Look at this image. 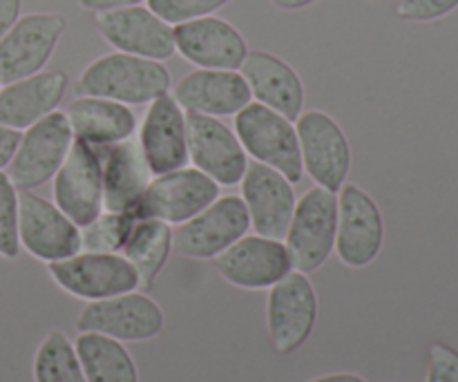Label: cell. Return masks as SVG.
<instances>
[{
  "mask_svg": "<svg viewBox=\"0 0 458 382\" xmlns=\"http://www.w3.org/2000/svg\"><path fill=\"white\" fill-rule=\"evenodd\" d=\"M34 382H88L76 356L74 343L63 331L54 329L40 340L31 365Z\"/></svg>",
  "mask_w": 458,
  "mask_h": 382,
  "instance_id": "28",
  "label": "cell"
},
{
  "mask_svg": "<svg viewBox=\"0 0 458 382\" xmlns=\"http://www.w3.org/2000/svg\"><path fill=\"white\" fill-rule=\"evenodd\" d=\"M338 228V192L313 186L298 199L284 246L293 271L313 273L325 267L335 249Z\"/></svg>",
  "mask_w": 458,
  "mask_h": 382,
  "instance_id": "3",
  "label": "cell"
},
{
  "mask_svg": "<svg viewBox=\"0 0 458 382\" xmlns=\"http://www.w3.org/2000/svg\"><path fill=\"white\" fill-rule=\"evenodd\" d=\"M228 3L231 0H146L148 7L173 27L179 22L195 21V18L213 16Z\"/></svg>",
  "mask_w": 458,
  "mask_h": 382,
  "instance_id": "31",
  "label": "cell"
},
{
  "mask_svg": "<svg viewBox=\"0 0 458 382\" xmlns=\"http://www.w3.org/2000/svg\"><path fill=\"white\" fill-rule=\"evenodd\" d=\"M0 88H3V85H0Z\"/></svg>",
  "mask_w": 458,
  "mask_h": 382,
  "instance_id": "39",
  "label": "cell"
},
{
  "mask_svg": "<svg viewBox=\"0 0 458 382\" xmlns=\"http://www.w3.org/2000/svg\"><path fill=\"white\" fill-rule=\"evenodd\" d=\"M174 52L199 70H240L249 45L235 25L213 13L174 25Z\"/></svg>",
  "mask_w": 458,
  "mask_h": 382,
  "instance_id": "19",
  "label": "cell"
},
{
  "mask_svg": "<svg viewBox=\"0 0 458 382\" xmlns=\"http://www.w3.org/2000/svg\"><path fill=\"white\" fill-rule=\"evenodd\" d=\"M94 27L114 52L161 63L174 54V27L157 16L148 4L97 12Z\"/></svg>",
  "mask_w": 458,
  "mask_h": 382,
  "instance_id": "13",
  "label": "cell"
},
{
  "mask_svg": "<svg viewBox=\"0 0 458 382\" xmlns=\"http://www.w3.org/2000/svg\"><path fill=\"white\" fill-rule=\"evenodd\" d=\"M428 382H458V349L445 343L429 344Z\"/></svg>",
  "mask_w": 458,
  "mask_h": 382,
  "instance_id": "33",
  "label": "cell"
},
{
  "mask_svg": "<svg viewBox=\"0 0 458 382\" xmlns=\"http://www.w3.org/2000/svg\"><path fill=\"white\" fill-rule=\"evenodd\" d=\"M311 382H367V380L358 374H347V371H340V374L320 376V378H316Z\"/></svg>",
  "mask_w": 458,
  "mask_h": 382,
  "instance_id": "38",
  "label": "cell"
},
{
  "mask_svg": "<svg viewBox=\"0 0 458 382\" xmlns=\"http://www.w3.org/2000/svg\"><path fill=\"white\" fill-rule=\"evenodd\" d=\"M183 112L215 116H235L253 101L240 70H199L183 76L173 92Z\"/></svg>",
  "mask_w": 458,
  "mask_h": 382,
  "instance_id": "21",
  "label": "cell"
},
{
  "mask_svg": "<svg viewBox=\"0 0 458 382\" xmlns=\"http://www.w3.org/2000/svg\"><path fill=\"white\" fill-rule=\"evenodd\" d=\"M237 186L242 188L240 197L246 206L255 235L284 240L295 204H298L293 183L277 170L253 161Z\"/></svg>",
  "mask_w": 458,
  "mask_h": 382,
  "instance_id": "18",
  "label": "cell"
},
{
  "mask_svg": "<svg viewBox=\"0 0 458 382\" xmlns=\"http://www.w3.org/2000/svg\"><path fill=\"white\" fill-rule=\"evenodd\" d=\"M76 97H98L143 106L170 92V72L161 61L112 52L94 58L74 83Z\"/></svg>",
  "mask_w": 458,
  "mask_h": 382,
  "instance_id": "1",
  "label": "cell"
},
{
  "mask_svg": "<svg viewBox=\"0 0 458 382\" xmlns=\"http://www.w3.org/2000/svg\"><path fill=\"white\" fill-rule=\"evenodd\" d=\"M67 121L74 139L89 146H112L137 132V116L130 106L98 97H76L67 106Z\"/></svg>",
  "mask_w": 458,
  "mask_h": 382,
  "instance_id": "25",
  "label": "cell"
},
{
  "mask_svg": "<svg viewBox=\"0 0 458 382\" xmlns=\"http://www.w3.org/2000/svg\"><path fill=\"white\" fill-rule=\"evenodd\" d=\"M61 13H25L0 38V85L27 79L45 70L65 34Z\"/></svg>",
  "mask_w": 458,
  "mask_h": 382,
  "instance_id": "10",
  "label": "cell"
},
{
  "mask_svg": "<svg viewBox=\"0 0 458 382\" xmlns=\"http://www.w3.org/2000/svg\"><path fill=\"white\" fill-rule=\"evenodd\" d=\"M173 250V226L161 219H137L121 255L139 277V291H150Z\"/></svg>",
  "mask_w": 458,
  "mask_h": 382,
  "instance_id": "26",
  "label": "cell"
},
{
  "mask_svg": "<svg viewBox=\"0 0 458 382\" xmlns=\"http://www.w3.org/2000/svg\"><path fill=\"white\" fill-rule=\"evenodd\" d=\"M240 74L244 76L255 103H262L291 121L302 115L304 83L298 72L280 56L262 49H249L240 65Z\"/></svg>",
  "mask_w": 458,
  "mask_h": 382,
  "instance_id": "22",
  "label": "cell"
},
{
  "mask_svg": "<svg viewBox=\"0 0 458 382\" xmlns=\"http://www.w3.org/2000/svg\"><path fill=\"white\" fill-rule=\"evenodd\" d=\"M318 0H271L273 7L282 9V12H298V9L311 7Z\"/></svg>",
  "mask_w": 458,
  "mask_h": 382,
  "instance_id": "37",
  "label": "cell"
},
{
  "mask_svg": "<svg viewBox=\"0 0 458 382\" xmlns=\"http://www.w3.org/2000/svg\"><path fill=\"white\" fill-rule=\"evenodd\" d=\"M188 159L219 186H237L249 168V159L235 130L222 119L186 112Z\"/></svg>",
  "mask_w": 458,
  "mask_h": 382,
  "instance_id": "16",
  "label": "cell"
},
{
  "mask_svg": "<svg viewBox=\"0 0 458 382\" xmlns=\"http://www.w3.org/2000/svg\"><path fill=\"white\" fill-rule=\"evenodd\" d=\"M49 277L72 298L97 302L139 291V277L121 253H81L47 264Z\"/></svg>",
  "mask_w": 458,
  "mask_h": 382,
  "instance_id": "8",
  "label": "cell"
},
{
  "mask_svg": "<svg viewBox=\"0 0 458 382\" xmlns=\"http://www.w3.org/2000/svg\"><path fill=\"white\" fill-rule=\"evenodd\" d=\"M54 204L79 228L103 213V170L98 150L74 139L67 159L54 174Z\"/></svg>",
  "mask_w": 458,
  "mask_h": 382,
  "instance_id": "14",
  "label": "cell"
},
{
  "mask_svg": "<svg viewBox=\"0 0 458 382\" xmlns=\"http://www.w3.org/2000/svg\"><path fill=\"white\" fill-rule=\"evenodd\" d=\"M22 0H0V38L12 30L13 22L21 18Z\"/></svg>",
  "mask_w": 458,
  "mask_h": 382,
  "instance_id": "35",
  "label": "cell"
},
{
  "mask_svg": "<svg viewBox=\"0 0 458 382\" xmlns=\"http://www.w3.org/2000/svg\"><path fill=\"white\" fill-rule=\"evenodd\" d=\"M250 228L249 213L237 195H219L208 208L183 222L173 233V246L192 259H215L244 237Z\"/></svg>",
  "mask_w": 458,
  "mask_h": 382,
  "instance_id": "15",
  "label": "cell"
},
{
  "mask_svg": "<svg viewBox=\"0 0 458 382\" xmlns=\"http://www.w3.org/2000/svg\"><path fill=\"white\" fill-rule=\"evenodd\" d=\"M76 356L88 382H139V371L123 343L101 334H79Z\"/></svg>",
  "mask_w": 458,
  "mask_h": 382,
  "instance_id": "27",
  "label": "cell"
},
{
  "mask_svg": "<svg viewBox=\"0 0 458 382\" xmlns=\"http://www.w3.org/2000/svg\"><path fill=\"white\" fill-rule=\"evenodd\" d=\"M67 89V76L61 70L31 74L0 88V125L22 132L56 112Z\"/></svg>",
  "mask_w": 458,
  "mask_h": 382,
  "instance_id": "23",
  "label": "cell"
},
{
  "mask_svg": "<svg viewBox=\"0 0 458 382\" xmlns=\"http://www.w3.org/2000/svg\"><path fill=\"white\" fill-rule=\"evenodd\" d=\"M164 327L161 307L141 291L88 302L76 318L79 334H101L119 343H146L157 338Z\"/></svg>",
  "mask_w": 458,
  "mask_h": 382,
  "instance_id": "7",
  "label": "cell"
},
{
  "mask_svg": "<svg viewBox=\"0 0 458 382\" xmlns=\"http://www.w3.org/2000/svg\"><path fill=\"white\" fill-rule=\"evenodd\" d=\"M18 141H21V132H18V130L0 125V170H4L12 164Z\"/></svg>",
  "mask_w": 458,
  "mask_h": 382,
  "instance_id": "34",
  "label": "cell"
},
{
  "mask_svg": "<svg viewBox=\"0 0 458 382\" xmlns=\"http://www.w3.org/2000/svg\"><path fill=\"white\" fill-rule=\"evenodd\" d=\"M97 148V146H94ZM103 170V210L110 213H132L152 173L141 155L137 139L97 148Z\"/></svg>",
  "mask_w": 458,
  "mask_h": 382,
  "instance_id": "24",
  "label": "cell"
},
{
  "mask_svg": "<svg viewBox=\"0 0 458 382\" xmlns=\"http://www.w3.org/2000/svg\"><path fill=\"white\" fill-rule=\"evenodd\" d=\"M219 188V183L195 166H183L173 173L152 177L132 215L134 219H161L170 226H182L217 199Z\"/></svg>",
  "mask_w": 458,
  "mask_h": 382,
  "instance_id": "4",
  "label": "cell"
},
{
  "mask_svg": "<svg viewBox=\"0 0 458 382\" xmlns=\"http://www.w3.org/2000/svg\"><path fill=\"white\" fill-rule=\"evenodd\" d=\"M18 240L31 258L61 262L83 250L81 228L54 201L34 191L18 192Z\"/></svg>",
  "mask_w": 458,
  "mask_h": 382,
  "instance_id": "9",
  "label": "cell"
},
{
  "mask_svg": "<svg viewBox=\"0 0 458 382\" xmlns=\"http://www.w3.org/2000/svg\"><path fill=\"white\" fill-rule=\"evenodd\" d=\"M304 173L316 186L338 192L352 170V146L338 121L322 110H309L295 119Z\"/></svg>",
  "mask_w": 458,
  "mask_h": 382,
  "instance_id": "5",
  "label": "cell"
},
{
  "mask_svg": "<svg viewBox=\"0 0 458 382\" xmlns=\"http://www.w3.org/2000/svg\"><path fill=\"white\" fill-rule=\"evenodd\" d=\"M458 9V0H398L396 16L407 22H432L450 16Z\"/></svg>",
  "mask_w": 458,
  "mask_h": 382,
  "instance_id": "32",
  "label": "cell"
},
{
  "mask_svg": "<svg viewBox=\"0 0 458 382\" xmlns=\"http://www.w3.org/2000/svg\"><path fill=\"white\" fill-rule=\"evenodd\" d=\"M318 322V295L307 273L291 271L268 289L267 327L273 349L282 356L298 352Z\"/></svg>",
  "mask_w": 458,
  "mask_h": 382,
  "instance_id": "11",
  "label": "cell"
},
{
  "mask_svg": "<svg viewBox=\"0 0 458 382\" xmlns=\"http://www.w3.org/2000/svg\"><path fill=\"white\" fill-rule=\"evenodd\" d=\"M233 130L246 157H253L258 164L277 170L291 183H298L304 177L295 121L286 119L262 103L250 101L235 115Z\"/></svg>",
  "mask_w": 458,
  "mask_h": 382,
  "instance_id": "2",
  "label": "cell"
},
{
  "mask_svg": "<svg viewBox=\"0 0 458 382\" xmlns=\"http://www.w3.org/2000/svg\"><path fill=\"white\" fill-rule=\"evenodd\" d=\"M215 268L228 284L244 291H264L293 271L284 242L244 235L215 258Z\"/></svg>",
  "mask_w": 458,
  "mask_h": 382,
  "instance_id": "17",
  "label": "cell"
},
{
  "mask_svg": "<svg viewBox=\"0 0 458 382\" xmlns=\"http://www.w3.org/2000/svg\"><path fill=\"white\" fill-rule=\"evenodd\" d=\"M74 134L65 112H52L38 123L30 125L21 132L12 164L7 166V174L18 191H36L63 166L67 159Z\"/></svg>",
  "mask_w": 458,
  "mask_h": 382,
  "instance_id": "6",
  "label": "cell"
},
{
  "mask_svg": "<svg viewBox=\"0 0 458 382\" xmlns=\"http://www.w3.org/2000/svg\"><path fill=\"white\" fill-rule=\"evenodd\" d=\"M134 222L137 219H134L132 213L103 210L89 226L81 228L83 250H89V253H121Z\"/></svg>",
  "mask_w": 458,
  "mask_h": 382,
  "instance_id": "29",
  "label": "cell"
},
{
  "mask_svg": "<svg viewBox=\"0 0 458 382\" xmlns=\"http://www.w3.org/2000/svg\"><path fill=\"white\" fill-rule=\"evenodd\" d=\"M385 222L378 204L356 183H344L338 191V228L335 255L349 268H365L383 250Z\"/></svg>",
  "mask_w": 458,
  "mask_h": 382,
  "instance_id": "12",
  "label": "cell"
},
{
  "mask_svg": "<svg viewBox=\"0 0 458 382\" xmlns=\"http://www.w3.org/2000/svg\"><path fill=\"white\" fill-rule=\"evenodd\" d=\"M139 148L152 177L188 166L186 112L179 107L173 94L155 98L148 106L139 128Z\"/></svg>",
  "mask_w": 458,
  "mask_h": 382,
  "instance_id": "20",
  "label": "cell"
},
{
  "mask_svg": "<svg viewBox=\"0 0 458 382\" xmlns=\"http://www.w3.org/2000/svg\"><path fill=\"white\" fill-rule=\"evenodd\" d=\"M146 0H79V4L88 12H107V9L132 7V4H143Z\"/></svg>",
  "mask_w": 458,
  "mask_h": 382,
  "instance_id": "36",
  "label": "cell"
},
{
  "mask_svg": "<svg viewBox=\"0 0 458 382\" xmlns=\"http://www.w3.org/2000/svg\"><path fill=\"white\" fill-rule=\"evenodd\" d=\"M18 188L4 170H0V258L16 259L21 255L18 240Z\"/></svg>",
  "mask_w": 458,
  "mask_h": 382,
  "instance_id": "30",
  "label": "cell"
}]
</instances>
